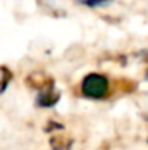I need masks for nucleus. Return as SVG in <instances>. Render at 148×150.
Wrapping results in <instances>:
<instances>
[{
    "instance_id": "1",
    "label": "nucleus",
    "mask_w": 148,
    "mask_h": 150,
    "mask_svg": "<svg viewBox=\"0 0 148 150\" xmlns=\"http://www.w3.org/2000/svg\"><path fill=\"white\" fill-rule=\"evenodd\" d=\"M107 90H108L107 78H104L99 74H89L88 77H84V80L81 83L83 94L91 99H99L102 96H105Z\"/></svg>"
},
{
    "instance_id": "2",
    "label": "nucleus",
    "mask_w": 148,
    "mask_h": 150,
    "mask_svg": "<svg viewBox=\"0 0 148 150\" xmlns=\"http://www.w3.org/2000/svg\"><path fill=\"white\" fill-rule=\"evenodd\" d=\"M59 98H61V93L54 90V85H49V86H46L45 90H41L38 93L35 102H37L38 107H45L46 109V107H53L58 104Z\"/></svg>"
},
{
    "instance_id": "3",
    "label": "nucleus",
    "mask_w": 148,
    "mask_h": 150,
    "mask_svg": "<svg viewBox=\"0 0 148 150\" xmlns=\"http://www.w3.org/2000/svg\"><path fill=\"white\" fill-rule=\"evenodd\" d=\"M26 83L29 85L30 88H34V90H45L46 86L49 85H53V80H49L48 77H45L43 74H30L29 77L26 78Z\"/></svg>"
},
{
    "instance_id": "4",
    "label": "nucleus",
    "mask_w": 148,
    "mask_h": 150,
    "mask_svg": "<svg viewBox=\"0 0 148 150\" xmlns=\"http://www.w3.org/2000/svg\"><path fill=\"white\" fill-rule=\"evenodd\" d=\"M11 78H13L11 70H10L6 66H0V94H3V93L6 91Z\"/></svg>"
},
{
    "instance_id": "5",
    "label": "nucleus",
    "mask_w": 148,
    "mask_h": 150,
    "mask_svg": "<svg viewBox=\"0 0 148 150\" xmlns=\"http://www.w3.org/2000/svg\"><path fill=\"white\" fill-rule=\"evenodd\" d=\"M80 2H81L83 5L89 6V8H97V6H105V5H108V3L113 2V0H80Z\"/></svg>"
}]
</instances>
